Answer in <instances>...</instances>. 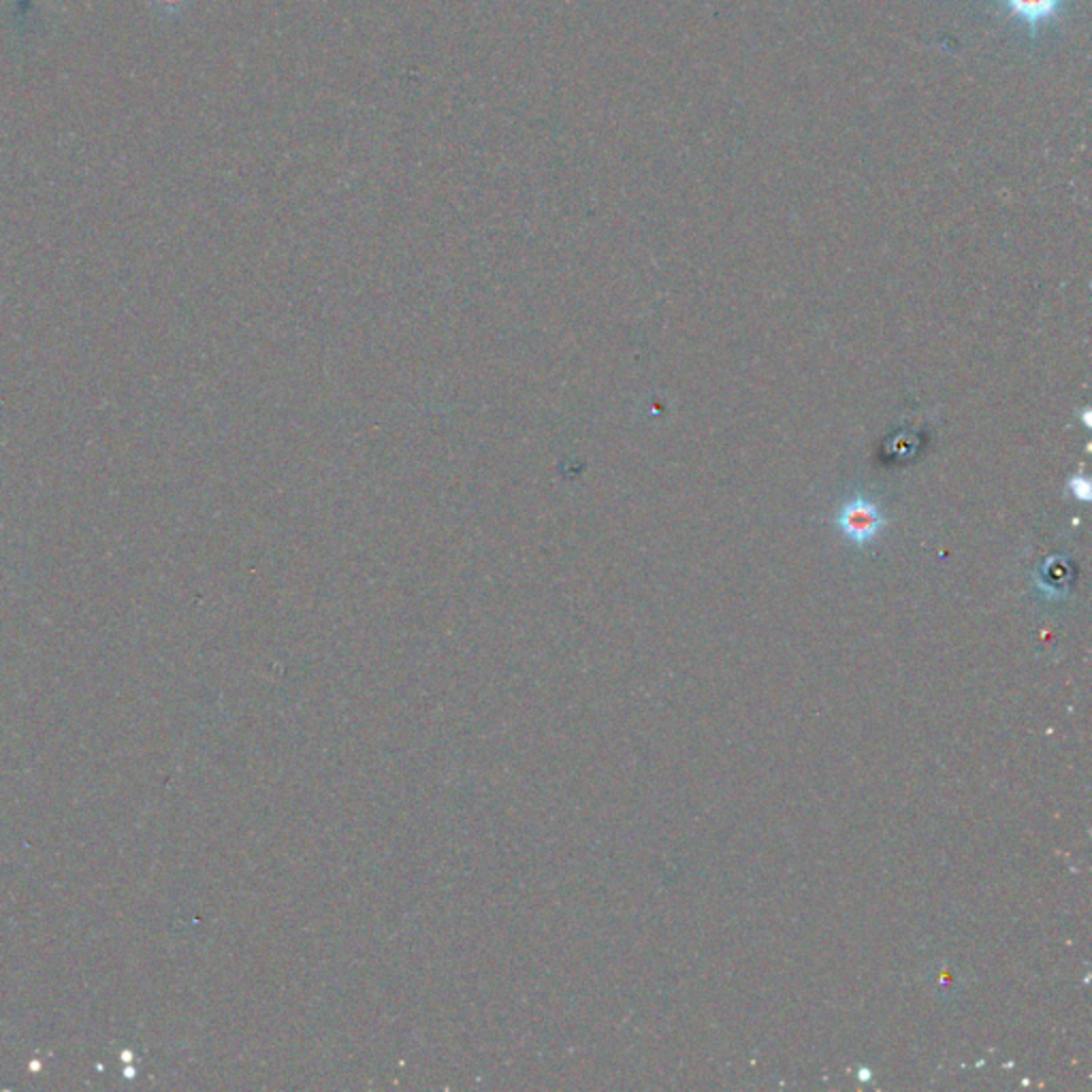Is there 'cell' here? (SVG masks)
I'll use <instances>...</instances> for the list:
<instances>
[{
    "label": "cell",
    "instance_id": "cell-1",
    "mask_svg": "<svg viewBox=\"0 0 1092 1092\" xmlns=\"http://www.w3.org/2000/svg\"><path fill=\"white\" fill-rule=\"evenodd\" d=\"M837 525L848 542L867 546L886 529V516L880 506L863 495L848 499L837 516Z\"/></svg>",
    "mask_w": 1092,
    "mask_h": 1092
},
{
    "label": "cell",
    "instance_id": "cell-2",
    "mask_svg": "<svg viewBox=\"0 0 1092 1092\" xmlns=\"http://www.w3.org/2000/svg\"><path fill=\"white\" fill-rule=\"evenodd\" d=\"M1009 14L1016 22L1026 27L1028 37L1035 41L1039 31L1052 24L1064 10L1069 0H990Z\"/></svg>",
    "mask_w": 1092,
    "mask_h": 1092
},
{
    "label": "cell",
    "instance_id": "cell-3",
    "mask_svg": "<svg viewBox=\"0 0 1092 1092\" xmlns=\"http://www.w3.org/2000/svg\"><path fill=\"white\" fill-rule=\"evenodd\" d=\"M1069 493H1071L1075 499H1079V501H1088V499H1090V495H1092V484H1090V480H1088L1086 476L1077 474V476H1073V478L1069 480Z\"/></svg>",
    "mask_w": 1092,
    "mask_h": 1092
},
{
    "label": "cell",
    "instance_id": "cell-4",
    "mask_svg": "<svg viewBox=\"0 0 1092 1092\" xmlns=\"http://www.w3.org/2000/svg\"><path fill=\"white\" fill-rule=\"evenodd\" d=\"M188 0H154V5L165 10L167 14H177L182 7H186Z\"/></svg>",
    "mask_w": 1092,
    "mask_h": 1092
},
{
    "label": "cell",
    "instance_id": "cell-5",
    "mask_svg": "<svg viewBox=\"0 0 1092 1092\" xmlns=\"http://www.w3.org/2000/svg\"><path fill=\"white\" fill-rule=\"evenodd\" d=\"M1090 416H1092V412H1090V410H1084V419H1081V421H1084V425H1086V427H1092Z\"/></svg>",
    "mask_w": 1092,
    "mask_h": 1092
}]
</instances>
